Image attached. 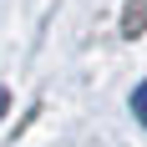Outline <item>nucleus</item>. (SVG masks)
Returning a JSON list of instances; mask_svg holds the SVG:
<instances>
[{
    "instance_id": "f03ea898",
    "label": "nucleus",
    "mask_w": 147,
    "mask_h": 147,
    "mask_svg": "<svg viewBox=\"0 0 147 147\" xmlns=\"http://www.w3.org/2000/svg\"><path fill=\"white\" fill-rule=\"evenodd\" d=\"M132 107H137V117L147 122V81H142V86H137V96H132Z\"/></svg>"
},
{
    "instance_id": "f257e3e1",
    "label": "nucleus",
    "mask_w": 147,
    "mask_h": 147,
    "mask_svg": "<svg viewBox=\"0 0 147 147\" xmlns=\"http://www.w3.org/2000/svg\"><path fill=\"white\" fill-rule=\"evenodd\" d=\"M122 30H127V36L147 30V0H132V5H127V20H122Z\"/></svg>"
}]
</instances>
